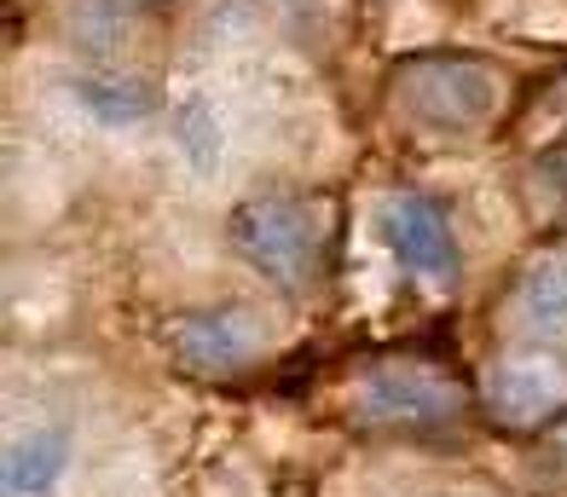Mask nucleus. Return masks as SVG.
Listing matches in <instances>:
<instances>
[{"instance_id":"obj_1","label":"nucleus","mask_w":567,"mask_h":497,"mask_svg":"<svg viewBox=\"0 0 567 497\" xmlns=\"http://www.w3.org/2000/svg\"><path fill=\"white\" fill-rule=\"evenodd\" d=\"M389 111L429 139H470L504 111V75L470 52H411L389 70Z\"/></svg>"},{"instance_id":"obj_2","label":"nucleus","mask_w":567,"mask_h":497,"mask_svg":"<svg viewBox=\"0 0 567 497\" xmlns=\"http://www.w3.org/2000/svg\"><path fill=\"white\" fill-rule=\"evenodd\" d=\"M231 249L261 272L278 296H313L330 260V208L296 191H261L231 208Z\"/></svg>"},{"instance_id":"obj_3","label":"nucleus","mask_w":567,"mask_h":497,"mask_svg":"<svg viewBox=\"0 0 567 497\" xmlns=\"http://www.w3.org/2000/svg\"><path fill=\"white\" fill-rule=\"evenodd\" d=\"M353 416L377 434H446L463 423V394L446 371L417 359H389L371 364L353 387Z\"/></svg>"},{"instance_id":"obj_4","label":"nucleus","mask_w":567,"mask_h":497,"mask_svg":"<svg viewBox=\"0 0 567 497\" xmlns=\"http://www.w3.org/2000/svg\"><path fill=\"white\" fill-rule=\"evenodd\" d=\"M377 226H382V244L394 249V260L411 278L446 290V283L463 272V249H457L452 215L429 191H389L382 208H377Z\"/></svg>"},{"instance_id":"obj_5","label":"nucleus","mask_w":567,"mask_h":497,"mask_svg":"<svg viewBox=\"0 0 567 497\" xmlns=\"http://www.w3.org/2000/svg\"><path fill=\"white\" fill-rule=\"evenodd\" d=\"M267 353V312L244 301L231 307H203L174 324V359L197 376H238Z\"/></svg>"},{"instance_id":"obj_6","label":"nucleus","mask_w":567,"mask_h":497,"mask_svg":"<svg viewBox=\"0 0 567 497\" xmlns=\"http://www.w3.org/2000/svg\"><path fill=\"white\" fill-rule=\"evenodd\" d=\"M486 405H493V416H498V423H509V428L545 423L550 411L567 405V371H561V359H550V353L498 359L493 376H486Z\"/></svg>"},{"instance_id":"obj_7","label":"nucleus","mask_w":567,"mask_h":497,"mask_svg":"<svg viewBox=\"0 0 567 497\" xmlns=\"http://www.w3.org/2000/svg\"><path fill=\"white\" fill-rule=\"evenodd\" d=\"M509 319L522 335H538V342L567 335V249H545L522 267L509 290Z\"/></svg>"},{"instance_id":"obj_8","label":"nucleus","mask_w":567,"mask_h":497,"mask_svg":"<svg viewBox=\"0 0 567 497\" xmlns=\"http://www.w3.org/2000/svg\"><path fill=\"white\" fill-rule=\"evenodd\" d=\"M70 468V434L35 428L7 446V497H53Z\"/></svg>"},{"instance_id":"obj_9","label":"nucleus","mask_w":567,"mask_h":497,"mask_svg":"<svg viewBox=\"0 0 567 497\" xmlns=\"http://www.w3.org/2000/svg\"><path fill=\"white\" fill-rule=\"evenodd\" d=\"M75 93H82V104L93 116H105V122H116V127H127V122H145L151 116V87L145 82H134V75H82L75 82Z\"/></svg>"},{"instance_id":"obj_10","label":"nucleus","mask_w":567,"mask_h":497,"mask_svg":"<svg viewBox=\"0 0 567 497\" xmlns=\"http://www.w3.org/2000/svg\"><path fill=\"white\" fill-rule=\"evenodd\" d=\"M545 186H550V197L567 203V145H556V151L545 156Z\"/></svg>"},{"instance_id":"obj_11","label":"nucleus","mask_w":567,"mask_h":497,"mask_svg":"<svg viewBox=\"0 0 567 497\" xmlns=\"http://www.w3.org/2000/svg\"><path fill=\"white\" fill-rule=\"evenodd\" d=\"M157 7H168V0H116V12H157Z\"/></svg>"}]
</instances>
